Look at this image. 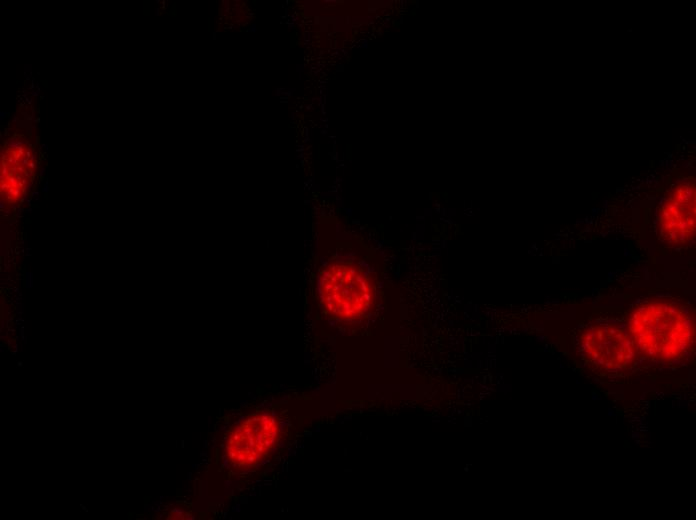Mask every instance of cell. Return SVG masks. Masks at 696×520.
Instances as JSON below:
<instances>
[{"instance_id":"1","label":"cell","mask_w":696,"mask_h":520,"mask_svg":"<svg viewBox=\"0 0 696 520\" xmlns=\"http://www.w3.org/2000/svg\"><path fill=\"white\" fill-rule=\"evenodd\" d=\"M695 321L689 309L676 302L648 301L628 316V333L636 352L661 362L687 354L695 340Z\"/></svg>"},{"instance_id":"2","label":"cell","mask_w":696,"mask_h":520,"mask_svg":"<svg viewBox=\"0 0 696 520\" xmlns=\"http://www.w3.org/2000/svg\"><path fill=\"white\" fill-rule=\"evenodd\" d=\"M317 288L323 309L338 320L358 321L374 307L375 282L367 269L357 262H330L318 276Z\"/></svg>"},{"instance_id":"3","label":"cell","mask_w":696,"mask_h":520,"mask_svg":"<svg viewBox=\"0 0 696 520\" xmlns=\"http://www.w3.org/2000/svg\"><path fill=\"white\" fill-rule=\"evenodd\" d=\"M280 439L279 421L269 412L249 414L236 423L225 441V455L233 467H257L275 451Z\"/></svg>"},{"instance_id":"4","label":"cell","mask_w":696,"mask_h":520,"mask_svg":"<svg viewBox=\"0 0 696 520\" xmlns=\"http://www.w3.org/2000/svg\"><path fill=\"white\" fill-rule=\"evenodd\" d=\"M579 347L590 364L604 370L627 367L636 353L629 333L615 324H592L586 327L580 334Z\"/></svg>"},{"instance_id":"5","label":"cell","mask_w":696,"mask_h":520,"mask_svg":"<svg viewBox=\"0 0 696 520\" xmlns=\"http://www.w3.org/2000/svg\"><path fill=\"white\" fill-rule=\"evenodd\" d=\"M663 238L674 245L690 243L695 237V186L683 182L674 188L660 213Z\"/></svg>"},{"instance_id":"6","label":"cell","mask_w":696,"mask_h":520,"mask_svg":"<svg viewBox=\"0 0 696 520\" xmlns=\"http://www.w3.org/2000/svg\"><path fill=\"white\" fill-rule=\"evenodd\" d=\"M28 281H29V287H31V286H32V276H31V273H28V274H27V283H28Z\"/></svg>"}]
</instances>
